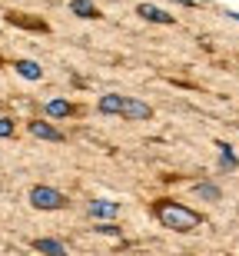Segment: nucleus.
<instances>
[{"label": "nucleus", "mask_w": 239, "mask_h": 256, "mask_svg": "<svg viewBox=\"0 0 239 256\" xmlns=\"http://www.w3.org/2000/svg\"><path fill=\"white\" fill-rule=\"evenodd\" d=\"M153 213L166 230H176V233H193V230L203 223V216L196 210H190L186 203H176V200H156Z\"/></svg>", "instance_id": "obj_1"}, {"label": "nucleus", "mask_w": 239, "mask_h": 256, "mask_svg": "<svg viewBox=\"0 0 239 256\" xmlns=\"http://www.w3.org/2000/svg\"><path fill=\"white\" fill-rule=\"evenodd\" d=\"M27 200L33 210H63L67 206V196L60 190H53V186H33L27 193Z\"/></svg>", "instance_id": "obj_2"}, {"label": "nucleus", "mask_w": 239, "mask_h": 256, "mask_svg": "<svg viewBox=\"0 0 239 256\" xmlns=\"http://www.w3.org/2000/svg\"><path fill=\"white\" fill-rule=\"evenodd\" d=\"M120 116H126V120L140 124V120H150V116H153V106H150V104H143L140 96H126L123 114H120Z\"/></svg>", "instance_id": "obj_3"}, {"label": "nucleus", "mask_w": 239, "mask_h": 256, "mask_svg": "<svg viewBox=\"0 0 239 256\" xmlns=\"http://www.w3.org/2000/svg\"><path fill=\"white\" fill-rule=\"evenodd\" d=\"M43 114H47L50 120H67V116L77 114V106L70 104V100H63V96H53V100L43 104Z\"/></svg>", "instance_id": "obj_4"}, {"label": "nucleus", "mask_w": 239, "mask_h": 256, "mask_svg": "<svg viewBox=\"0 0 239 256\" xmlns=\"http://www.w3.org/2000/svg\"><path fill=\"white\" fill-rule=\"evenodd\" d=\"M86 213H90L93 220H116V213H120V203H113V200H90Z\"/></svg>", "instance_id": "obj_5"}, {"label": "nucleus", "mask_w": 239, "mask_h": 256, "mask_svg": "<svg viewBox=\"0 0 239 256\" xmlns=\"http://www.w3.org/2000/svg\"><path fill=\"white\" fill-rule=\"evenodd\" d=\"M123 104H126L123 94H103L100 100H96V110H100L103 116H120L123 114Z\"/></svg>", "instance_id": "obj_6"}, {"label": "nucleus", "mask_w": 239, "mask_h": 256, "mask_svg": "<svg viewBox=\"0 0 239 256\" xmlns=\"http://www.w3.org/2000/svg\"><path fill=\"white\" fill-rule=\"evenodd\" d=\"M27 130L33 133V136H40V140H50V143L63 140V133H60L53 124H47V120H27Z\"/></svg>", "instance_id": "obj_7"}, {"label": "nucleus", "mask_w": 239, "mask_h": 256, "mask_svg": "<svg viewBox=\"0 0 239 256\" xmlns=\"http://www.w3.org/2000/svg\"><path fill=\"white\" fill-rule=\"evenodd\" d=\"M136 14L143 20H150V24H173V14H166L163 7H153V4H140Z\"/></svg>", "instance_id": "obj_8"}, {"label": "nucleus", "mask_w": 239, "mask_h": 256, "mask_svg": "<svg viewBox=\"0 0 239 256\" xmlns=\"http://www.w3.org/2000/svg\"><path fill=\"white\" fill-rule=\"evenodd\" d=\"M70 10H73V17H80V20H96L100 17V10H96L93 0H70Z\"/></svg>", "instance_id": "obj_9"}, {"label": "nucleus", "mask_w": 239, "mask_h": 256, "mask_svg": "<svg viewBox=\"0 0 239 256\" xmlns=\"http://www.w3.org/2000/svg\"><path fill=\"white\" fill-rule=\"evenodd\" d=\"M13 70H17L23 80H40V76H43V66H40L37 60H17Z\"/></svg>", "instance_id": "obj_10"}, {"label": "nucleus", "mask_w": 239, "mask_h": 256, "mask_svg": "<svg viewBox=\"0 0 239 256\" xmlns=\"http://www.w3.org/2000/svg\"><path fill=\"white\" fill-rule=\"evenodd\" d=\"M193 193L200 200H206V203H216V200H220V186H216V183H196Z\"/></svg>", "instance_id": "obj_11"}, {"label": "nucleus", "mask_w": 239, "mask_h": 256, "mask_svg": "<svg viewBox=\"0 0 239 256\" xmlns=\"http://www.w3.org/2000/svg\"><path fill=\"white\" fill-rule=\"evenodd\" d=\"M33 250H40V253H53V256H63V253H67V246H63V243H57V240H33Z\"/></svg>", "instance_id": "obj_12"}, {"label": "nucleus", "mask_w": 239, "mask_h": 256, "mask_svg": "<svg viewBox=\"0 0 239 256\" xmlns=\"http://www.w3.org/2000/svg\"><path fill=\"white\" fill-rule=\"evenodd\" d=\"M13 130H17L13 120H10V116H0V136H13Z\"/></svg>", "instance_id": "obj_13"}]
</instances>
